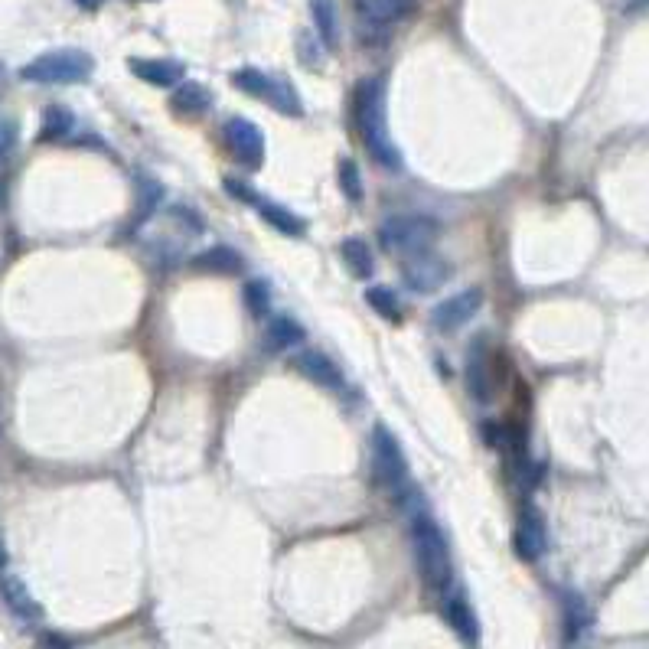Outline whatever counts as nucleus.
I'll return each mask as SVG.
<instances>
[{
  "instance_id": "nucleus-25",
  "label": "nucleus",
  "mask_w": 649,
  "mask_h": 649,
  "mask_svg": "<svg viewBox=\"0 0 649 649\" xmlns=\"http://www.w3.org/2000/svg\"><path fill=\"white\" fill-rule=\"evenodd\" d=\"M336 177H340V193L349 203H363V173H359L353 157H343L340 167H336Z\"/></svg>"
},
{
  "instance_id": "nucleus-20",
  "label": "nucleus",
  "mask_w": 649,
  "mask_h": 649,
  "mask_svg": "<svg viewBox=\"0 0 649 649\" xmlns=\"http://www.w3.org/2000/svg\"><path fill=\"white\" fill-rule=\"evenodd\" d=\"M310 17H314L317 36L327 49L340 43V17H336V0H310Z\"/></svg>"
},
{
  "instance_id": "nucleus-33",
  "label": "nucleus",
  "mask_w": 649,
  "mask_h": 649,
  "mask_svg": "<svg viewBox=\"0 0 649 649\" xmlns=\"http://www.w3.org/2000/svg\"><path fill=\"white\" fill-rule=\"evenodd\" d=\"M43 646H46V649H69V643L62 640V636H46Z\"/></svg>"
},
{
  "instance_id": "nucleus-3",
  "label": "nucleus",
  "mask_w": 649,
  "mask_h": 649,
  "mask_svg": "<svg viewBox=\"0 0 649 649\" xmlns=\"http://www.w3.org/2000/svg\"><path fill=\"white\" fill-rule=\"evenodd\" d=\"M372 470H376L379 486L395 499V503L418 499L415 486H411L408 457L402 451V444H398V438L385 428V424H376V428H372Z\"/></svg>"
},
{
  "instance_id": "nucleus-6",
  "label": "nucleus",
  "mask_w": 649,
  "mask_h": 649,
  "mask_svg": "<svg viewBox=\"0 0 649 649\" xmlns=\"http://www.w3.org/2000/svg\"><path fill=\"white\" fill-rule=\"evenodd\" d=\"M232 85L245 95L252 98H261V102H268L278 115H287V118H304V98L301 92L294 89L291 82L281 79V76H271V72H261V69H235L232 72Z\"/></svg>"
},
{
  "instance_id": "nucleus-23",
  "label": "nucleus",
  "mask_w": 649,
  "mask_h": 649,
  "mask_svg": "<svg viewBox=\"0 0 649 649\" xmlns=\"http://www.w3.org/2000/svg\"><path fill=\"white\" fill-rule=\"evenodd\" d=\"M160 199H164V186L151 177H141V186H137V216L134 226H144L147 219L160 209Z\"/></svg>"
},
{
  "instance_id": "nucleus-8",
  "label": "nucleus",
  "mask_w": 649,
  "mask_h": 649,
  "mask_svg": "<svg viewBox=\"0 0 649 649\" xmlns=\"http://www.w3.org/2000/svg\"><path fill=\"white\" fill-rule=\"evenodd\" d=\"M483 307V291L480 287H467V291H457L451 297H444V301L431 310V327L438 333H454L460 327H467V323L480 314Z\"/></svg>"
},
{
  "instance_id": "nucleus-9",
  "label": "nucleus",
  "mask_w": 649,
  "mask_h": 649,
  "mask_svg": "<svg viewBox=\"0 0 649 649\" xmlns=\"http://www.w3.org/2000/svg\"><path fill=\"white\" fill-rule=\"evenodd\" d=\"M222 137H226V144H229V151L242 160L245 167H261L265 164V134H261V128L255 121H248V118H229L226 124H222Z\"/></svg>"
},
{
  "instance_id": "nucleus-10",
  "label": "nucleus",
  "mask_w": 649,
  "mask_h": 649,
  "mask_svg": "<svg viewBox=\"0 0 649 649\" xmlns=\"http://www.w3.org/2000/svg\"><path fill=\"white\" fill-rule=\"evenodd\" d=\"M291 366L301 379H307L310 385H317L323 392H343V372L340 366L333 363L327 353H320V349H297L291 356Z\"/></svg>"
},
{
  "instance_id": "nucleus-17",
  "label": "nucleus",
  "mask_w": 649,
  "mask_h": 649,
  "mask_svg": "<svg viewBox=\"0 0 649 649\" xmlns=\"http://www.w3.org/2000/svg\"><path fill=\"white\" fill-rule=\"evenodd\" d=\"M252 206L258 209V216L268 222L271 229H278L281 235H291V239H297V235H304V219L297 216L294 209H287L281 203H274V199H265V196H255L252 199Z\"/></svg>"
},
{
  "instance_id": "nucleus-16",
  "label": "nucleus",
  "mask_w": 649,
  "mask_h": 649,
  "mask_svg": "<svg viewBox=\"0 0 649 649\" xmlns=\"http://www.w3.org/2000/svg\"><path fill=\"white\" fill-rule=\"evenodd\" d=\"M193 268L199 274H219V278H232V274H239L245 268V258L229 245H212V248H206V252H199L193 258Z\"/></svg>"
},
{
  "instance_id": "nucleus-21",
  "label": "nucleus",
  "mask_w": 649,
  "mask_h": 649,
  "mask_svg": "<svg viewBox=\"0 0 649 649\" xmlns=\"http://www.w3.org/2000/svg\"><path fill=\"white\" fill-rule=\"evenodd\" d=\"M366 304L376 310L382 320H392V323L402 320V301H398V294L392 291L389 284H372V287H366Z\"/></svg>"
},
{
  "instance_id": "nucleus-13",
  "label": "nucleus",
  "mask_w": 649,
  "mask_h": 649,
  "mask_svg": "<svg viewBox=\"0 0 649 649\" xmlns=\"http://www.w3.org/2000/svg\"><path fill=\"white\" fill-rule=\"evenodd\" d=\"M128 69L154 89H170L186 79V66L177 59H128Z\"/></svg>"
},
{
  "instance_id": "nucleus-12",
  "label": "nucleus",
  "mask_w": 649,
  "mask_h": 649,
  "mask_svg": "<svg viewBox=\"0 0 649 649\" xmlns=\"http://www.w3.org/2000/svg\"><path fill=\"white\" fill-rule=\"evenodd\" d=\"M444 620H447V627H451L460 640H464L467 646H473L480 640V620H477V610H473L470 604V597L454 588L451 594L444 597Z\"/></svg>"
},
{
  "instance_id": "nucleus-7",
  "label": "nucleus",
  "mask_w": 649,
  "mask_h": 649,
  "mask_svg": "<svg viewBox=\"0 0 649 649\" xmlns=\"http://www.w3.org/2000/svg\"><path fill=\"white\" fill-rule=\"evenodd\" d=\"M454 268L447 265L441 255L424 252V255H411L402 265V284L411 294H434L451 281Z\"/></svg>"
},
{
  "instance_id": "nucleus-22",
  "label": "nucleus",
  "mask_w": 649,
  "mask_h": 649,
  "mask_svg": "<svg viewBox=\"0 0 649 649\" xmlns=\"http://www.w3.org/2000/svg\"><path fill=\"white\" fill-rule=\"evenodd\" d=\"M76 131V118H72V111L69 108H62V105H53V108H46V115H43V128H40V137L43 141H66V137Z\"/></svg>"
},
{
  "instance_id": "nucleus-35",
  "label": "nucleus",
  "mask_w": 649,
  "mask_h": 649,
  "mask_svg": "<svg viewBox=\"0 0 649 649\" xmlns=\"http://www.w3.org/2000/svg\"><path fill=\"white\" fill-rule=\"evenodd\" d=\"M7 568V552H4V542H0V571Z\"/></svg>"
},
{
  "instance_id": "nucleus-5",
  "label": "nucleus",
  "mask_w": 649,
  "mask_h": 649,
  "mask_svg": "<svg viewBox=\"0 0 649 649\" xmlns=\"http://www.w3.org/2000/svg\"><path fill=\"white\" fill-rule=\"evenodd\" d=\"M95 72V59L85 49H53V53L36 56L20 69L23 82L36 85H76L89 82Z\"/></svg>"
},
{
  "instance_id": "nucleus-34",
  "label": "nucleus",
  "mask_w": 649,
  "mask_h": 649,
  "mask_svg": "<svg viewBox=\"0 0 649 649\" xmlns=\"http://www.w3.org/2000/svg\"><path fill=\"white\" fill-rule=\"evenodd\" d=\"M76 4H82L85 10H95V7H102V0H76Z\"/></svg>"
},
{
  "instance_id": "nucleus-1",
  "label": "nucleus",
  "mask_w": 649,
  "mask_h": 649,
  "mask_svg": "<svg viewBox=\"0 0 649 649\" xmlns=\"http://www.w3.org/2000/svg\"><path fill=\"white\" fill-rule=\"evenodd\" d=\"M408 535H411V555H415V568H418V578L424 581V588L428 591L451 588V578H454L451 545H447L441 522L421 503L408 509Z\"/></svg>"
},
{
  "instance_id": "nucleus-14",
  "label": "nucleus",
  "mask_w": 649,
  "mask_h": 649,
  "mask_svg": "<svg viewBox=\"0 0 649 649\" xmlns=\"http://www.w3.org/2000/svg\"><path fill=\"white\" fill-rule=\"evenodd\" d=\"M304 336H307L304 327L291 314H274L265 323V340H261V346H265L268 353H287V349L301 346Z\"/></svg>"
},
{
  "instance_id": "nucleus-18",
  "label": "nucleus",
  "mask_w": 649,
  "mask_h": 649,
  "mask_svg": "<svg viewBox=\"0 0 649 649\" xmlns=\"http://www.w3.org/2000/svg\"><path fill=\"white\" fill-rule=\"evenodd\" d=\"M0 594H4V601L10 604V610L20 617V620H40V604H36V597L27 591V584H23L20 578H14V574H4L0 578Z\"/></svg>"
},
{
  "instance_id": "nucleus-30",
  "label": "nucleus",
  "mask_w": 649,
  "mask_h": 649,
  "mask_svg": "<svg viewBox=\"0 0 649 649\" xmlns=\"http://www.w3.org/2000/svg\"><path fill=\"white\" fill-rule=\"evenodd\" d=\"M170 216H173V222H180V226L186 229V235H203L206 232L203 216H199V212L190 209V206H173Z\"/></svg>"
},
{
  "instance_id": "nucleus-2",
  "label": "nucleus",
  "mask_w": 649,
  "mask_h": 649,
  "mask_svg": "<svg viewBox=\"0 0 649 649\" xmlns=\"http://www.w3.org/2000/svg\"><path fill=\"white\" fill-rule=\"evenodd\" d=\"M353 115L363 134L366 151L382 170H402V151L395 147L389 134V118H385V76H372L359 82L353 95Z\"/></svg>"
},
{
  "instance_id": "nucleus-32",
  "label": "nucleus",
  "mask_w": 649,
  "mask_h": 649,
  "mask_svg": "<svg viewBox=\"0 0 649 649\" xmlns=\"http://www.w3.org/2000/svg\"><path fill=\"white\" fill-rule=\"evenodd\" d=\"M222 183H226V193H229V196H235V199H242V203H248V206H252V199L258 196V193L252 190V186H248V183H245V180H235V177H226V180H222Z\"/></svg>"
},
{
  "instance_id": "nucleus-28",
  "label": "nucleus",
  "mask_w": 649,
  "mask_h": 649,
  "mask_svg": "<svg viewBox=\"0 0 649 649\" xmlns=\"http://www.w3.org/2000/svg\"><path fill=\"white\" fill-rule=\"evenodd\" d=\"M366 10L372 23H395L411 10V0H369Z\"/></svg>"
},
{
  "instance_id": "nucleus-31",
  "label": "nucleus",
  "mask_w": 649,
  "mask_h": 649,
  "mask_svg": "<svg viewBox=\"0 0 649 649\" xmlns=\"http://www.w3.org/2000/svg\"><path fill=\"white\" fill-rule=\"evenodd\" d=\"M17 124L14 121H0V164H7L10 154L17 151Z\"/></svg>"
},
{
  "instance_id": "nucleus-26",
  "label": "nucleus",
  "mask_w": 649,
  "mask_h": 649,
  "mask_svg": "<svg viewBox=\"0 0 649 649\" xmlns=\"http://www.w3.org/2000/svg\"><path fill=\"white\" fill-rule=\"evenodd\" d=\"M588 623H591L588 604H584L578 594L568 591V594H565V630H568V640L581 636L584 630H588Z\"/></svg>"
},
{
  "instance_id": "nucleus-36",
  "label": "nucleus",
  "mask_w": 649,
  "mask_h": 649,
  "mask_svg": "<svg viewBox=\"0 0 649 649\" xmlns=\"http://www.w3.org/2000/svg\"><path fill=\"white\" fill-rule=\"evenodd\" d=\"M0 92H4V66H0Z\"/></svg>"
},
{
  "instance_id": "nucleus-29",
  "label": "nucleus",
  "mask_w": 649,
  "mask_h": 649,
  "mask_svg": "<svg viewBox=\"0 0 649 649\" xmlns=\"http://www.w3.org/2000/svg\"><path fill=\"white\" fill-rule=\"evenodd\" d=\"M323 40L317 36V30L310 33V30H301L297 33V56H301V62L307 69H320L323 66Z\"/></svg>"
},
{
  "instance_id": "nucleus-19",
  "label": "nucleus",
  "mask_w": 649,
  "mask_h": 649,
  "mask_svg": "<svg viewBox=\"0 0 649 649\" xmlns=\"http://www.w3.org/2000/svg\"><path fill=\"white\" fill-rule=\"evenodd\" d=\"M340 258L343 265L349 268V274L359 281L372 278V271H376V258H372V248L366 239H359V235H349V239L340 242Z\"/></svg>"
},
{
  "instance_id": "nucleus-24",
  "label": "nucleus",
  "mask_w": 649,
  "mask_h": 649,
  "mask_svg": "<svg viewBox=\"0 0 649 649\" xmlns=\"http://www.w3.org/2000/svg\"><path fill=\"white\" fill-rule=\"evenodd\" d=\"M467 385H470V395L477 398L480 405L490 402V379H486V356H483V346H477V353H470Z\"/></svg>"
},
{
  "instance_id": "nucleus-11",
  "label": "nucleus",
  "mask_w": 649,
  "mask_h": 649,
  "mask_svg": "<svg viewBox=\"0 0 649 649\" xmlns=\"http://www.w3.org/2000/svg\"><path fill=\"white\" fill-rule=\"evenodd\" d=\"M513 548L522 561H539L548 548V532H545V516L535 506L522 509V516L516 522L513 532Z\"/></svg>"
},
{
  "instance_id": "nucleus-4",
  "label": "nucleus",
  "mask_w": 649,
  "mask_h": 649,
  "mask_svg": "<svg viewBox=\"0 0 649 649\" xmlns=\"http://www.w3.org/2000/svg\"><path fill=\"white\" fill-rule=\"evenodd\" d=\"M444 226L428 212H405V216H389L379 226V242L385 252L395 255H424L441 239Z\"/></svg>"
},
{
  "instance_id": "nucleus-15",
  "label": "nucleus",
  "mask_w": 649,
  "mask_h": 649,
  "mask_svg": "<svg viewBox=\"0 0 649 649\" xmlns=\"http://www.w3.org/2000/svg\"><path fill=\"white\" fill-rule=\"evenodd\" d=\"M170 108H173V115H180V118H199L212 108V92L203 82L186 79L177 85V92L170 95Z\"/></svg>"
},
{
  "instance_id": "nucleus-27",
  "label": "nucleus",
  "mask_w": 649,
  "mask_h": 649,
  "mask_svg": "<svg viewBox=\"0 0 649 649\" xmlns=\"http://www.w3.org/2000/svg\"><path fill=\"white\" fill-rule=\"evenodd\" d=\"M242 301H245V310L252 314L255 320H265L268 310H271V291L265 281H248L245 291H242Z\"/></svg>"
}]
</instances>
